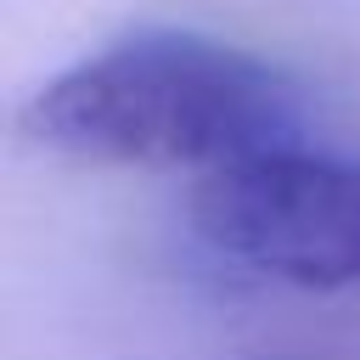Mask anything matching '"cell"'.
I'll use <instances>...</instances> for the list:
<instances>
[{"instance_id": "6da1fadb", "label": "cell", "mask_w": 360, "mask_h": 360, "mask_svg": "<svg viewBox=\"0 0 360 360\" xmlns=\"http://www.w3.org/2000/svg\"><path fill=\"white\" fill-rule=\"evenodd\" d=\"M298 124L292 79L191 28H141L56 73L22 107L39 152L90 169H219L281 146Z\"/></svg>"}, {"instance_id": "7a4b0ae2", "label": "cell", "mask_w": 360, "mask_h": 360, "mask_svg": "<svg viewBox=\"0 0 360 360\" xmlns=\"http://www.w3.org/2000/svg\"><path fill=\"white\" fill-rule=\"evenodd\" d=\"M197 242L253 276L338 292L360 287V158L264 146L197 174L186 197Z\"/></svg>"}]
</instances>
